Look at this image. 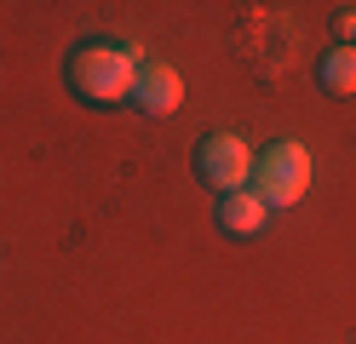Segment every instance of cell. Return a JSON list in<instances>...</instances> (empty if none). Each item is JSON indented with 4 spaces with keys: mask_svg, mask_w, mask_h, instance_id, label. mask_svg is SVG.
<instances>
[{
    "mask_svg": "<svg viewBox=\"0 0 356 344\" xmlns=\"http://www.w3.org/2000/svg\"><path fill=\"white\" fill-rule=\"evenodd\" d=\"M195 172H202V183L213 195H230V190H241L253 178V155H248V144L236 132H207L202 149H195Z\"/></svg>",
    "mask_w": 356,
    "mask_h": 344,
    "instance_id": "3957f363",
    "label": "cell"
},
{
    "mask_svg": "<svg viewBox=\"0 0 356 344\" xmlns=\"http://www.w3.org/2000/svg\"><path fill=\"white\" fill-rule=\"evenodd\" d=\"M310 190V149L299 138H282L253 161V195L264 206H293Z\"/></svg>",
    "mask_w": 356,
    "mask_h": 344,
    "instance_id": "7a4b0ae2",
    "label": "cell"
},
{
    "mask_svg": "<svg viewBox=\"0 0 356 344\" xmlns=\"http://www.w3.org/2000/svg\"><path fill=\"white\" fill-rule=\"evenodd\" d=\"M264 213H270V206H264L253 190H230V195H218V224H225L230 236H253V229L264 224Z\"/></svg>",
    "mask_w": 356,
    "mask_h": 344,
    "instance_id": "5b68a950",
    "label": "cell"
},
{
    "mask_svg": "<svg viewBox=\"0 0 356 344\" xmlns=\"http://www.w3.org/2000/svg\"><path fill=\"white\" fill-rule=\"evenodd\" d=\"M316 75H322L327 92H339V98H345V92H356V46H333Z\"/></svg>",
    "mask_w": 356,
    "mask_h": 344,
    "instance_id": "8992f818",
    "label": "cell"
},
{
    "mask_svg": "<svg viewBox=\"0 0 356 344\" xmlns=\"http://www.w3.org/2000/svg\"><path fill=\"white\" fill-rule=\"evenodd\" d=\"M132 75H138V52L115 40H86L70 52V86L86 104H121L132 98Z\"/></svg>",
    "mask_w": 356,
    "mask_h": 344,
    "instance_id": "6da1fadb",
    "label": "cell"
},
{
    "mask_svg": "<svg viewBox=\"0 0 356 344\" xmlns=\"http://www.w3.org/2000/svg\"><path fill=\"white\" fill-rule=\"evenodd\" d=\"M132 104L144 115H172L184 104V81H178V69L167 63H138V75H132Z\"/></svg>",
    "mask_w": 356,
    "mask_h": 344,
    "instance_id": "277c9868",
    "label": "cell"
},
{
    "mask_svg": "<svg viewBox=\"0 0 356 344\" xmlns=\"http://www.w3.org/2000/svg\"><path fill=\"white\" fill-rule=\"evenodd\" d=\"M333 29H339V35H345V40H356V12H350V6H345V12H339V17H333Z\"/></svg>",
    "mask_w": 356,
    "mask_h": 344,
    "instance_id": "52a82bcc",
    "label": "cell"
}]
</instances>
